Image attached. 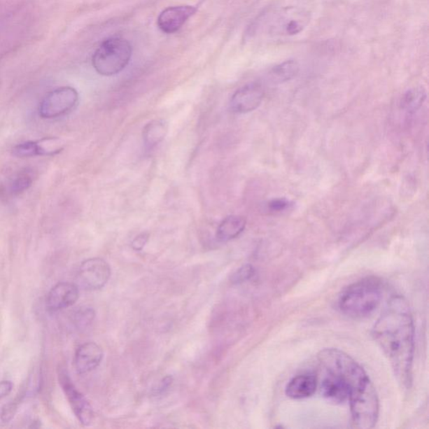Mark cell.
<instances>
[{"mask_svg": "<svg viewBox=\"0 0 429 429\" xmlns=\"http://www.w3.org/2000/svg\"><path fill=\"white\" fill-rule=\"evenodd\" d=\"M372 337L384 351L399 384L409 388L414 358L415 330L407 300L402 296L390 300L372 329Z\"/></svg>", "mask_w": 429, "mask_h": 429, "instance_id": "cell-1", "label": "cell"}, {"mask_svg": "<svg viewBox=\"0 0 429 429\" xmlns=\"http://www.w3.org/2000/svg\"><path fill=\"white\" fill-rule=\"evenodd\" d=\"M13 384L10 381H0V399L4 398L12 392Z\"/></svg>", "mask_w": 429, "mask_h": 429, "instance_id": "cell-26", "label": "cell"}, {"mask_svg": "<svg viewBox=\"0 0 429 429\" xmlns=\"http://www.w3.org/2000/svg\"><path fill=\"white\" fill-rule=\"evenodd\" d=\"M32 173L28 169L17 174L10 185V192L13 195H20L28 190L33 183Z\"/></svg>", "mask_w": 429, "mask_h": 429, "instance_id": "cell-20", "label": "cell"}, {"mask_svg": "<svg viewBox=\"0 0 429 429\" xmlns=\"http://www.w3.org/2000/svg\"><path fill=\"white\" fill-rule=\"evenodd\" d=\"M168 133V123L164 120H155L143 127V143L147 150H153L163 141Z\"/></svg>", "mask_w": 429, "mask_h": 429, "instance_id": "cell-16", "label": "cell"}, {"mask_svg": "<svg viewBox=\"0 0 429 429\" xmlns=\"http://www.w3.org/2000/svg\"><path fill=\"white\" fill-rule=\"evenodd\" d=\"M299 71V63L295 60H288L275 66L269 76L272 83H283L294 78Z\"/></svg>", "mask_w": 429, "mask_h": 429, "instance_id": "cell-17", "label": "cell"}, {"mask_svg": "<svg viewBox=\"0 0 429 429\" xmlns=\"http://www.w3.org/2000/svg\"><path fill=\"white\" fill-rule=\"evenodd\" d=\"M111 269L107 262L99 258H89L80 265L78 280L86 290H97L108 283Z\"/></svg>", "mask_w": 429, "mask_h": 429, "instance_id": "cell-7", "label": "cell"}, {"mask_svg": "<svg viewBox=\"0 0 429 429\" xmlns=\"http://www.w3.org/2000/svg\"><path fill=\"white\" fill-rule=\"evenodd\" d=\"M24 396V393H21L14 399V400L7 403V405L3 407L1 415H0L1 416L3 423H10L11 420L15 418L17 411H18L19 406L21 402H22Z\"/></svg>", "mask_w": 429, "mask_h": 429, "instance_id": "cell-22", "label": "cell"}, {"mask_svg": "<svg viewBox=\"0 0 429 429\" xmlns=\"http://www.w3.org/2000/svg\"><path fill=\"white\" fill-rule=\"evenodd\" d=\"M172 381L173 378L171 377H167L164 378L162 381H161V384L157 392H158L159 393H163L164 391L167 390L169 388V386L172 384Z\"/></svg>", "mask_w": 429, "mask_h": 429, "instance_id": "cell-27", "label": "cell"}, {"mask_svg": "<svg viewBox=\"0 0 429 429\" xmlns=\"http://www.w3.org/2000/svg\"><path fill=\"white\" fill-rule=\"evenodd\" d=\"M382 286L379 279L365 278L351 284L339 297L338 307L342 313L351 318L371 316L379 307Z\"/></svg>", "mask_w": 429, "mask_h": 429, "instance_id": "cell-3", "label": "cell"}, {"mask_svg": "<svg viewBox=\"0 0 429 429\" xmlns=\"http://www.w3.org/2000/svg\"><path fill=\"white\" fill-rule=\"evenodd\" d=\"M148 241V235L147 233H142V234L136 237L133 241H132V248L135 251H141L147 244Z\"/></svg>", "mask_w": 429, "mask_h": 429, "instance_id": "cell-25", "label": "cell"}, {"mask_svg": "<svg viewBox=\"0 0 429 429\" xmlns=\"http://www.w3.org/2000/svg\"><path fill=\"white\" fill-rule=\"evenodd\" d=\"M246 225V220L244 216L239 215L228 216L219 224L216 237L222 241L235 239L245 230Z\"/></svg>", "mask_w": 429, "mask_h": 429, "instance_id": "cell-15", "label": "cell"}, {"mask_svg": "<svg viewBox=\"0 0 429 429\" xmlns=\"http://www.w3.org/2000/svg\"><path fill=\"white\" fill-rule=\"evenodd\" d=\"M265 90L260 84L253 83L245 85L232 97L231 108L236 113H248L256 110L262 104Z\"/></svg>", "mask_w": 429, "mask_h": 429, "instance_id": "cell-9", "label": "cell"}, {"mask_svg": "<svg viewBox=\"0 0 429 429\" xmlns=\"http://www.w3.org/2000/svg\"><path fill=\"white\" fill-rule=\"evenodd\" d=\"M197 11V8L190 6L169 7L161 12L157 23L161 31L174 34L179 31Z\"/></svg>", "mask_w": 429, "mask_h": 429, "instance_id": "cell-10", "label": "cell"}, {"mask_svg": "<svg viewBox=\"0 0 429 429\" xmlns=\"http://www.w3.org/2000/svg\"><path fill=\"white\" fill-rule=\"evenodd\" d=\"M58 377L63 392L65 393L76 419L83 426H90L93 421V418H94V414H93L90 403L88 402L84 395L76 388L66 372L62 370L59 372Z\"/></svg>", "mask_w": 429, "mask_h": 429, "instance_id": "cell-8", "label": "cell"}, {"mask_svg": "<svg viewBox=\"0 0 429 429\" xmlns=\"http://www.w3.org/2000/svg\"><path fill=\"white\" fill-rule=\"evenodd\" d=\"M132 45L122 37H110L101 42L92 58L97 73L111 76L120 73L131 60Z\"/></svg>", "mask_w": 429, "mask_h": 429, "instance_id": "cell-4", "label": "cell"}, {"mask_svg": "<svg viewBox=\"0 0 429 429\" xmlns=\"http://www.w3.org/2000/svg\"><path fill=\"white\" fill-rule=\"evenodd\" d=\"M326 372L341 377L350 391L351 422L353 427H375L379 417V399L375 386L358 363L337 348H325L318 354Z\"/></svg>", "mask_w": 429, "mask_h": 429, "instance_id": "cell-2", "label": "cell"}, {"mask_svg": "<svg viewBox=\"0 0 429 429\" xmlns=\"http://www.w3.org/2000/svg\"><path fill=\"white\" fill-rule=\"evenodd\" d=\"M323 396L335 403L349 401L350 391L341 377L327 372L326 377L321 384Z\"/></svg>", "mask_w": 429, "mask_h": 429, "instance_id": "cell-14", "label": "cell"}, {"mask_svg": "<svg viewBox=\"0 0 429 429\" xmlns=\"http://www.w3.org/2000/svg\"><path fill=\"white\" fill-rule=\"evenodd\" d=\"M13 155L18 158H31L35 156H46L43 139L36 141H25L17 144L12 150Z\"/></svg>", "mask_w": 429, "mask_h": 429, "instance_id": "cell-19", "label": "cell"}, {"mask_svg": "<svg viewBox=\"0 0 429 429\" xmlns=\"http://www.w3.org/2000/svg\"><path fill=\"white\" fill-rule=\"evenodd\" d=\"M254 274V269L253 266L244 265L241 269L237 270L234 274H233L232 280L233 283H240L249 280L253 277Z\"/></svg>", "mask_w": 429, "mask_h": 429, "instance_id": "cell-23", "label": "cell"}, {"mask_svg": "<svg viewBox=\"0 0 429 429\" xmlns=\"http://www.w3.org/2000/svg\"><path fill=\"white\" fill-rule=\"evenodd\" d=\"M95 313L91 308L83 307L76 311L73 321L76 328L79 330L86 329L94 320Z\"/></svg>", "mask_w": 429, "mask_h": 429, "instance_id": "cell-21", "label": "cell"}, {"mask_svg": "<svg viewBox=\"0 0 429 429\" xmlns=\"http://www.w3.org/2000/svg\"><path fill=\"white\" fill-rule=\"evenodd\" d=\"M427 99V92L423 87H417L407 91L402 96L401 107L407 113H415L422 107Z\"/></svg>", "mask_w": 429, "mask_h": 429, "instance_id": "cell-18", "label": "cell"}, {"mask_svg": "<svg viewBox=\"0 0 429 429\" xmlns=\"http://www.w3.org/2000/svg\"><path fill=\"white\" fill-rule=\"evenodd\" d=\"M79 101L75 88L61 87L50 92L41 101L38 113L44 120H54L66 115L73 110Z\"/></svg>", "mask_w": 429, "mask_h": 429, "instance_id": "cell-5", "label": "cell"}, {"mask_svg": "<svg viewBox=\"0 0 429 429\" xmlns=\"http://www.w3.org/2000/svg\"><path fill=\"white\" fill-rule=\"evenodd\" d=\"M310 20L307 11L287 7L274 13L269 22V32L274 36H295L302 32Z\"/></svg>", "mask_w": 429, "mask_h": 429, "instance_id": "cell-6", "label": "cell"}, {"mask_svg": "<svg viewBox=\"0 0 429 429\" xmlns=\"http://www.w3.org/2000/svg\"><path fill=\"white\" fill-rule=\"evenodd\" d=\"M317 378L314 374H302L288 382L286 393L292 399H304L313 396L317 389Z\"/></svg>", "mask_w": 429, "mask_h": 429, "instance_id": "cell-13", "label": "cell"}, {"mask_svg": "<svg viewBox=\"0 0 429 429\" xmlns=\"http://www.w3.org/2000/svg\"><path fill=\"white\" fill-rule=\"evenodd\" d=\"M290 206V201L286 199H275L269 203V208L273 212H281Z\"/></svg>", "mask_w": 429, "mask_h": 429, "instance_id": "cell-24", "label": "cell"}, {"mask_svg": "<svg viewBox=\"0 0 429 429\" xmlns=\"http://www.w3.org/2000/svg\"><path fill=\"white\" fill-rule=\"evenodd\" d=\"M79 299V288L75 283L62 282L55 286L49 292L46 305L50 311L69 308Z\"/></svg>", "mask_w": 429, "mask_h": 429, "instance_id": "cell-11", "label": "cell"}, {"mask_svg": "<svg viewBox=\"0 0 429 429\" xmlns=\"http://www.w3.org/2000/svg\"><path fill=\"white\" fill-rule=\"evenodd\" d=\"M104 358V351L94 342H87L80 345L76 351L74 367L78 374H86L93 371Z\"/></svg>", "mask_w": 429, "mask_h": 429, "instance_id": "cell-12", "label": "cell"}]
</instances>
